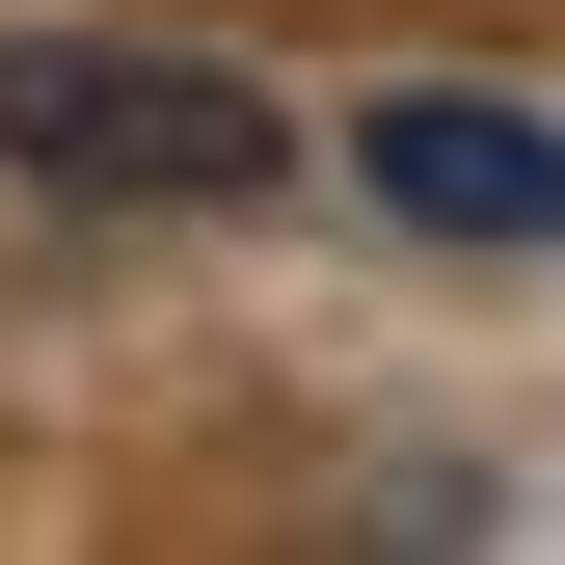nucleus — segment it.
<instances>
[{
    "mask_svg": "<svg viewBox=\"0 0 565 565\" xmlns=\"http://www.w3.org/2000/svg\"><path fill=\"white\" fill-rule=\"evenodd\" d=\"M0 162L82 189V216H243L297 135H269L216 54H82V28H28V54H0Z\"/></svg>",
    "mask_w": 565,
    "mask_h": 565,
    "instance_id": "nucleus-1",
    "label": "nucleus"
},
{
    "mask_svg": "<svg viewBox=\"0 0 565 565\" xmlns=\"http://www.w3.org/2000/svg\"><path fill=\"white\" fill-rule=\"evenodd\" d=\"M377 189H404V216H458V243H565V135H512V108H404Z\"/></svg>",
    "mask_w": 565,
    "mask_h": 565,
    "instance_id": "nucleus-2",
    "label": "nucleus"
}]
</instances>
